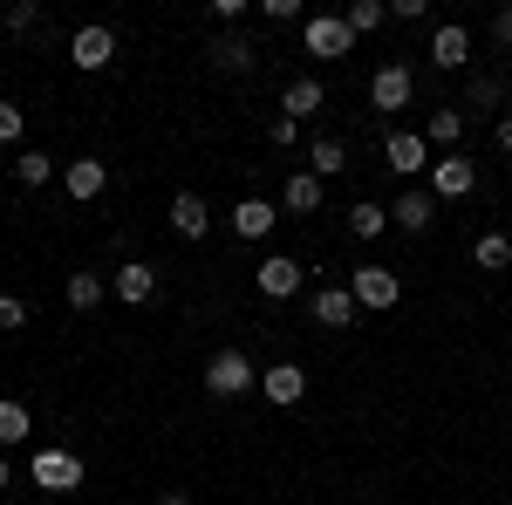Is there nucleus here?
Listing matches in <instances>:
<instances>
[{
  "label": "nucleus",
  "instance_id": "5701e85b",
  "mask_svg": "<svg viewBox=\"0 0 512 505\" xmlns=\"http://www.w3.org/2000/svg\"><path fill=\"white\" fill-rule=\"evenodd\" d=\"M62 301H69L76 314L103 308V301H110V280H103V273H69V287H62Z\"/></svg>",
  "mask_w": 512,
  "mask_h": 505
},
{
  "label": "nucleus",
  "instance_id": "c9c22d12",
  "mask_svg": "<svg viewBox=\"0 0 512 505\" xmlns=\"http://www.w3.org/2000/svg\"><path fill=\"white\" fill-rule=\"evenodd\" d=\"M492 41L512 55V7H499V14H492Z\"/></svg>",
  "mask_w": 512,
  "mask_h": 505
},
{
  "label": "nucleus",
  "instance_id": "72a5a7b5",
  "mask_svg": "<svg viewBox=\"0 0 512 505\" xmlns=\"http://www.w3.org/2000/svg\"><path fill=\"white\" fill-rule=\"evenodd\" d=\"M294 137H301V123H294V117H274V123H267V144H280V151H294Z\"/></svg>",
  "mask_w": 512,
  "mask_h": 505
},
{
  "label": "nucleus",
  "instance_id": "a211bd4d",
  "mask_svg": "<svg viewBox=\"0 0 512 505\" xmlns=\"http://www.w3.org/2000/svg\"><path fill=\"white\" fill-rule=\"evenodd\" d=\"M321 103H328V89H321V76H294L287 89H280V117H294V123L321 117Z\"/></svg>",
  "mask_w": 512,
  "mask_h": 505
},
{
  "label": "nucleus",
  "instance_id": "bb28decb",
  "mask_svg": "<svg viewBox=\"0 0 512 505\" xmlns=\"http://www.w3.org/2000/svg\"><path fill=\"white\" fill-rule=\"evenodd\" d=\"M21 437H35V417H28V403L0 396V451H14Z\"/></svg>",
  "mask_w": 512,
  "mask_h": 505
},
{
  "label": "nucleus",
  "instance_id": "6ab92c4d",
  "mask_svg": "<svg viewBox=\"0 0 512 505\" xmlns=\"http://www.w3.org/2000/svg\"><path fill=\"white\" fill-rule=\"evenodd\" d=\"M171 233L178 239H205L212 233V205H205L198 192H178L171 198Z\"/></svg>",
  "mask_w": 512,
  "mask_h": 505
},
{
  "label": "nucleus",
  "instance_id": "f3484780",
  "mask_svg": "<svg viewBox=\"0 0 512 505\" xmlns=\"http://www.w3.org/2000/svg\"><path fill=\"white\" fill-rule=\"evenodd\" d=\"M431 219H437V198L431 192H417V185H403L390 205V226L396 233H431Z\"/></svg>",
  "mask_w": 512,
  "mask_h": 505
},
{
  "label": "nucleus",
  "instance_id": "f03ea898",
  "mask_svg": "<svg viewBox=\"0 0 512 505\" xmlns=\"http://www.w3.org/2000/svg\"><path fill=\"white\" fill-rule=\"evenodd\" d=\"M28 478H35V492H82V458L69 444H41L35 458H28Z\"/></svg>",
  "mask_w": 512,
  "mask_h": 505
},
{
  "label": "nucleus",
  "instance_id": "2f4dec72",
  "mask_svg": "<svg viewBox=\"0 0 512 505\" xmlns=\"http://www.w3.org/2000/svg\"><path fill=\"white\" fill-rule=\"evenodd\" d=\"M260 14L280 21V28H287V21H308V14H301V0H260Z\"/></svg>",
  "mask_w": 512,
  "mask_h": 505
},
{
  "label": "nucleus",
  "instance_id": "393cba45",
  "mask_svg": "<svg viewBox=\"0 0 512 505\" xmlns=\"http://www.w3.org/2000/svg\"><path fill=\"white\" fill-rule=\"evenodd\" d=\"M499 103H506V76L472 69V82H465V117H472V110H499Z\"/></svg>",
  "mask_w": 512,
  "mask_h": 505
},
{
  "label": "nucleus",
  "instance_id": "b1692460",
  "mask_svg": "<svg viewBox=\"0 0 512 505\" xmlns=\"http://www.w3.org/2000/svg\"><path fill=\"white\" fill-rule=\"evenodd\" d=\"M48 178H62V164H55L48 151H21L14 157V185H21V192H41Z\"/></svg>",
  "mask_w": 512,
  "mask_h": 505
},
{
  "label": "nucleus",
  "instance_id": "ea45409f",
  "mask_svg": "<svg viewBox=\"0 0 512 505\" xmlns=\"http://www.w3.org/2000/svg\"><path fill=\"white\" fill-rule=\"evenodd\" d=\"M506 96H512V69H506Z\"/></svg>",
  "mask_w": 512,
  "mask_h": 505
},
{
  "label": "nucleus",
  "instance_id": "0eeeda50",
  "mask_svg": "<svg viewBox=\"0 0 512 505\" xmlns=\"http://www.w3.org/2000/svg\"><path fill=\"white\" fill-rule=\"evenodd\" d=\"M253 287H260L267 301H294V294L308 287V267H301L294 253H267V260L253 267Z\"/></svg>",
  "mask_w": 512,
  "mask_h": 505
},
{
  "label": "nucleus",
  "instance_id": "1a4fd4ad",
  "mask_svg": "<svg viewBox=\"0 0 512 505\" xmlns=\"http://www.w3.org/2000/svg\"><path fill=\"white\" fill-rule=\"evenodd\" d=\"M383 157H390V171H396V178H403V185L431 171V144H424V130H410V123L383 137Z\"/></svg>",
  "mask_w": 512,
  "mask_h": 505
},
{
  "label": "nucleus",
  "instance_id": "a878e982",
  "mask_svg": "<svg viewBox=\"0 0 512 505\" xmlns=\"http://www.w3.org/2000/svg\"><path fill=\"white\" fill-rule=\"evenodd\" d=\"M349 233H355V239H383V233H390V205L355 198V205H349Z\"/></svg>",
  "mask_w": 512,
  "mask_h": 505
},
{
  "label": "nucleus",
  "instance_id": "7ed1b4c3",
  "mask_svg": "<svg viewBox=\"0 0 512 505\" xmlns=\"http://www.w3.org/2000/svg\"><path fill=\"white\" fill-rule=\"evenodd\" d=\"M349 294H355L362 314H390L396 301H403V280H396V267L369 260V267H349Z\"/></svg>",
  "mask_w": 512,
  "mask_h": 505
},
{
  "label": "nucleus",
  "instance_id": "c756f323",
  "mask_svg": "<svg viewBox=\"0 0 512 505\" xmlns=\"http://www.w3.org/2000/svg\"><path fill=\"white\" fill-rule=\"evenodd\" d=\"M0 21H7V35H28V28L41 21V7H35V0H14V7H7Z\"/></svg>",
  "mask_w": 512,
  "mask_h": 505
},
{
  "label": "nucleus",
  "instance_id": "f8f14e48",
  "mask_svg": "<svg viewBox=\"0 0 512 505\" xmlns=\"http://www.w3.org/2000/svg\"><path fill=\"white\" fill-rule=\"evenodd\" d=\"M205 55H212L219 76H253V69H260V48L239 35V28H233V35H212V41H205Z\"/></svg>",
  "mask_w": 512,
  "mask_h": 505
},
{
  "label": "nucleus",
  "instance_id": "e433bc0d",
  "mask_svg": "<svg viewBox=\"0 0 512 505\" xmlns=\"http://www.w3.org/2000/svg\"><path fill=\"white\" fill-rule=\"evenodd\" d=\"M492 144L512 157V110H499V117H492Z\"/></svg>",
  "mask_w": 512,
  "mask_h": 505
},
{
  "label": "nucleus",
  "instance_id": "4c0bfd02",
  "mask_svg": "<svg viewBox=\"0 0 512 505\" xmlns=\"http://www.w3.org/2000/svg\"><path fill=\"white\" fill-rule=\"evenodd\" d=\"M7 485H14V465H7V458H0V492H7Z\"/></svg>",
  "mask_w": 512,
  "mask_h": 505
},
{
  "label": "nucleus",
  "instance_id": "aec40b11",
  "mask_svg": "<svg viewBox=\"0 0 512 505\" xmlns=\"http://www.w3.org/2000/svg\"><path fill=\"white\" fill-rule=\"evenodd\" d=\"M280 212H321V178L315 171H287V185H280Z\"/></svg>",
  "mask_w": 512,
  "mask_h": 505
},
{
  "label": "nucleus",
  "instance_id": "dca6fc26",
  "mask_svg": "<svg viewBox=\"0 0 512 505\" xmlns=\"http://www.w3.org/2000/svg\"><path fill=\"white\" fill-rule=\"evenodd\" d=\"M260 396L280 403V410H294V403L308 396V369H301V362H274V369H260Z\"/></svg>",
  "mask_w": 512,
  "mask_h": 505
},
{
  "label": "nucleus",
  "instance_id": "f704fd0d",
  "mask_svg": "<svg viewBox=\"0 0 512 505\" xmlns=\"http://www.w3.org/2000/svg\"><path fill=\"white\" fill-rule=\"evenodd\" d=\"M424 14H431L424 0H390V21H403V28H410V21H424Z\"/></svg>",
  "mask_w": 512,
  "mask_h": 505
},
{
  "label": "nucleus",
  "instance_id": "c85d7f7f",
  "mask_svg": "<svg viewBox=\"0 0 512 505\" xmlns=\"http://www.w3.org/2000/svg\"><path fill=\"white\" fill-rule=\"evenodd\" d=\"M342 21H349V35H376V28L390 21V7H383V0H349Z\"/></svg>",
  "mask_w": 512,
  "mask_h": 505
},
{
  "label": "nucleus",
  "instance_id": "f257e3e1",
  "mask_svg": "<svg viewBox=\"0 0 512 505\" xmlns=\"http://www.w3.org/2000/svg\"><path fill=\"white\" fill-rule=\"evenodd\" d=\"M260 389V362L246 349H219L205 362V396H219V403H233V396H253Z\"/></svg>",
  "mask_w": 512,
  "mask_h": 505
},
{
  "label": "nucleus",
  "instance_id": "6e6552de",
  "mask_svg": "<svg viewBox=\"0 0 512 505\" xmlns=\"http://www.w3.org/2000/svg\"><path fill=\"white\" fill-rule=\"evenodd\" d=\"M478 192V164L465 151H444V157H431V198H472Z\"/></svg>",
  "mask_w": 512,
  "mask_h": 505
},
{
  "label": "nucleus",
  "instance_id": "4468645a",
  "mask_svg": "<svg viewBox=\"0 0 512 505\" xmlns=\"http://www.w3.org/2000/svg\"><path fill=\"white\" fill-rule=\"evenodd\" d=\"M308 314H315V328H335V335H342V328H355V294H349V280H342V287H315V301H308Z\"/></svg>",
  "mask_w": 512,
  "mask_h": 505
},
{
  "label": "nucleus",
  "instance_id": "7c9ffc66",
  "mask_svg": "<svg viewBox=\"0 0 512 505\" xmlns=\"http://www.w3.org/2000/svg\"><path fill=\"white\" fill-rule=\"evenodd\" d=\"M21 123H28L21 103H0V144H21Z\"/></svg>",
  "mask_w": 512,
  "mask_h": 505
},
{
  "label": "nucleus",
  "instance_id": "473e14b6",
  "mask_svg": "<svg viewBox=\"0 0 512 505\" xmlns=\"http://www.w3.org/2000/svg\"><path fill=\"white\" fill-rule=\"evenodd\" d=\"M0 328L14 335V328H28V301H14V294H0Z\"/></svg>",
  "mask_w": 512,
  "mask_h": 505
},
{
  "label": "nucleus",
  "instance_id": "ddd939ff",
  "mask_svg": "<svg viewBox=\"0 0 512 505\" xmlns=\"http://www.w3.org/2000/svg\"><path fill=\"white\" fill-rule=\"evenodd\" d=\"M62 192L76 198V205H96V198L110 192V164H103V157H76V164H62Z\"/></svg>",
  "mask_w": 512,
  "mask_h": 505
},
{
  "label": "nucleus",
  "instance_id": "9d476101",
  "mask_svg": "<svg viewBox=\"0 0 512 505\" xmlns=\"http://www.w3.org/2000/svg\"><path fill=\"white\" fill-rule=\"evenodd\" d=\"M431 69H444V76H458V69H472V28H458V21H437L431 28Z\"/></svg>",
  "mask_w": 512,
  "mask_h": 505
},
{
  "label": "nucleus",
  "instance_id": "9b49d317",
  "mask_svg": "<svg viewBox=\"0 0 512 505\" xmlns=\"http://www.w3.org/2000/svg\"><path fill=\"white\" fill-rule=\"evenodd\" d=\"M110 301H123V308L158 301V267H151V260H123V267L110 273Z\"/></svg>",
  "mask_w": 512,
  "mask_h": 505
},
{
  "label": "nucleus",
  "instance_id": "20e7f679",
  "mask_svg": "<svg viewBox=\"0 0 512 505\" xmlns=\"http://www.w3.org/2000/svg\"><path fill=\"white\" fill-rule=\"evenodd\" d=\"M417 103V69L410 62H383L376 76H369V110L376 117H396V110H410Z\"/></svg>",
  "mask_w": 512,
  "mask_h": 505
},
{
  "label": "nucleus",
  "instance_id": "cd10ccee",
  "mask_svg": "<svg viewBox=\"0 0 512 505\" xmlns=\"http://www.w3.org/2000/svg\"><path fill=\"white\" fill-rule=\"evenodd\" d=\"M472 260H478L485 273H506V267H512V233H478Z\"/></svg>",
  "mask_w": 512,
  "mask_h": 505
},
{
  "label": "nucleus",
  "instance_id": "412c9836",
  "mask_svg": "<svg viewBox=\"0 0 512 505\" xmlns=\"http://www.w3.org/2000/svg\"><path fill=\"white\" fill-rule=\"evenodd\" d=\"M465 110H458V103H444V110H431V117H424V144H444V151H458V144H465Z\"/></svg>",
  "mask_w": 512,
  "mask_h": 505
},
{
  "label": "nucleus",
  "instance_id": "39448f33",
  "mask_svg": "<svg viewBox=\"0 0 512 505\" xmlns=\"http://www.w3.org/2000/svg\"><path fill=\"white\" fill-rule=\"evenodd\" d=\"M301 48H308L315 62H349L355 35H349L342 14H308V21H301Z\"/></svg>",
  "mask_w": 512,
  "mask_h": 505
},
{
  "label": "nucleus",
  "instance_id": "4be33fe9",
  "mask_svg": "<svg viewBox=\"0 0 512 505\" xmlns=\"http://www.w3.org/2000/svg\"><path fill=\"white\" fill-rule=\"evenodd\" d=\"M308 171H315L321 185L342 178V171H349V144H342V137H315V144H308Z\"/></svg>",
  "mask_w": 512,
  "mask_h": 505
},
{
  "label": "nucleus",
  "instance_id": "423d86ee",
  "mask_svg": "<svg viewBox=\"0 0 512 505\" xmlns=\"http://www.w3.org/2000/svg\"><path fill=\"white\" fill-rule=\"evenodd\" d=\"M69 62H76L82 76H103L110 62H117V28H103V21H89L69 35Z\"/></svg>",
  "mask_w": 512,
  "mask_h": 505
},
{
  "label": "nucleus",
  "instance_id": "58836bf2",
  "mask_svg": "<svg viewBox=\"0 0 512 505\" xmlns=\"http://www.w3.org/2000/svg\"><path fill=\"white\" fill-rule=\"evenodd\" d=\"M158 505H192V499H185V492H164V499Z\"/></svg>",
  "mask_w": 512,
  "mask_h": 505
},
{
  "label": "nucleus",
  "instance_id": "2eb2a0df",
  "mask_svg": "<svg viewBox=\"0 0 512 505\" xmlns=\"http://www.w3.org/2000/svg\"><path fill=\"white\" fill-rule=\"evenodd\" d=\"M274 226H280V198H239L233 205V233L246 239V246H260Z\"/></svg>",
  "mask_w": 512,
  "mask_h": 505
}]
</instances>
